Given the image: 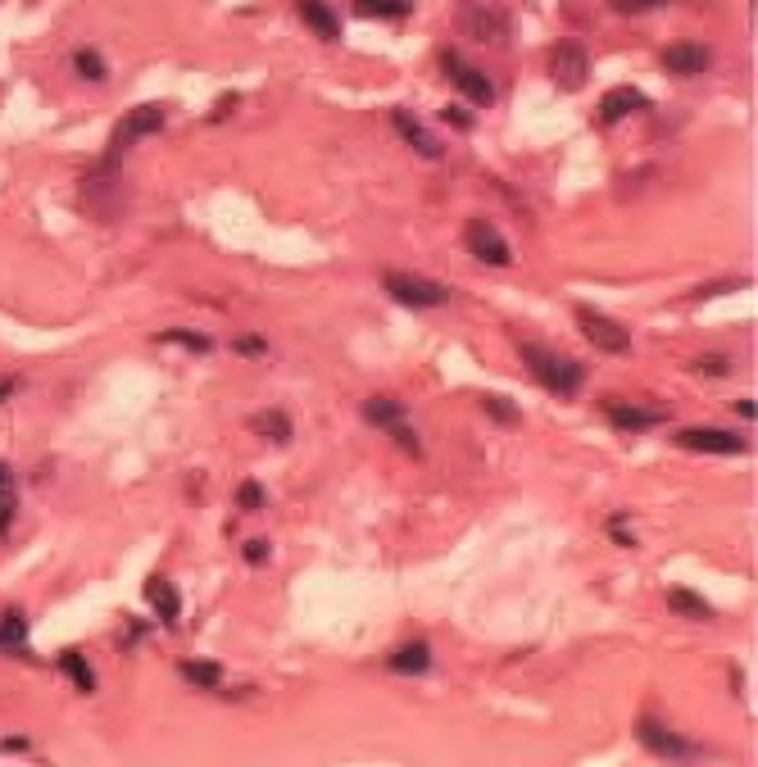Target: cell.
Masks as SVG:
<instances>
[{"mask_svg":"<svg viewBox=\"0 0 758 767\" xmlns=\"http://www.w3.org/2000/svg\"><path fill=\"white\" fill-rule=\"evenodd\" d=\"M73 69H78V78H87V82H100L105 78V59L96 55V50H78V55H73Z\"/></svg>","mask_w":758,"mask_h":767,"instance_id":"cell-26","label":"cell"},{"mask_svg":"<svg viewBox=\"0 0 758 767\" xmlns=\"http://www.w3.org/2000/svg\"><path fill=\"white\" fill-rule=\"evenodd\" d=\"M445 123H450V128H473V118L463 114L459 105H450V109H445Z\"/></svg>","mask_w":758,"mask_h":767,"instance_id":"cell-31","label":"cell"},{"mask_svg":"<svg viewBox=\"0 0 758 767\" xmlns=\"http://www.w3.org/2000/svg\"><path fill=\"white\" fill-rule=\"evenodd\" d=\"M640 109H650V96H645V91L613 87V91H604V100H600V123H618V118L640 114Z\"/></svg>","mask_w":758,"mask_h":767,"instance_id":"cell-14","label":"cell"},{"mask_svg":"<svg viewBox=\"0 0 758 767\" xmlns=\"http://www.w3.org/2000/svg\"><path fill=\"white\" fill-rule=\"evenodd\" d=\"M677 445L681 450H695V454H745L749 450V441H740L736 432H718V427H681Z\"/></svg>","mask_w":758,"mask_h":767,"instance_id":"cell-11","label":"cell"},{"mask_svg":"<svg viewBox=\"0 0 758 767\" xmlns=\"http://www.w3.org/2000/svg\"><path fill=\"white\" fill-rule=\"evenodd\" d=\"M391 128L400 132V137L409 141V146H414V150H418V155H423V159H436V155H441V146H436V141H432V132H427V128H423V123H418L414 114H404V109H395V114H391Z\"/></svg>","mask_w":758,"mask_h":767,"instance_id":"cell-15","label":"cell"},{"mask_svg":"<svg viewBox=\"0 0 758 767\" xmlns=\"http://www.w3.org/2000/svg\"><path fill=\"white\" fill-rule=\"evenodd\" d=\"M441 69H445V78L459 87V96H468L473 105H491V100H495V82L486 78L482 69H473L468 59H459L454 50H445V55H441Z\"/></svg>","mask_w":758,"mask_h":767,"instance_id":"cell-8","label":"cell"},{"mask_svg":"<svg viewBox=\"0 0 758 767\" xmlns=\"http://www.w3.org/2000/svg\"><path fill=\"white\" fill-rule=\"evenodd\" d=\"M159 128H164V109H159V105L128 109V114H123V123L114 128V141H109V155H123L128 146H137V141L155 137Z\"/></svg>","mask_w":758,"mask_h":767,"instance_id":"cell-9","label":"cell"},{"mask_svg":"<svg viewBox=\"0 0 758 767\" xmlns=\"http://www.w3.org/2000/svg\"><path fill=\"white\" fill-rule=\"evenodd\" d=\"M386 668L400 672V677H423V672L432 668V649H427L423 640H414V645H400L391 659H386Z\"/></svg>","mask_w":758,"mask_h":767,"instance_id":"cell-17","label":"cell"},{"mask_svg":"<svg viewBox=\"0 0 758 767\" xmlns=\"http://www.w3.org/2000/svg\"><path fill=\"white\" fill-rule=\"evenodd\" d=\"M178 672H182V681H191V686H200V690H214L218 681H223V668L218 663H200V659H182L178 663Z\"/></svg>","mask_w":758,"mask_h":767,"instance_id":"cell-21","label":"cell"},{"mask_svg":"<svg viewBox=\"0 0 758 767\" xmlns=\"http://www.w3.org/2000/svg\"><path fill=\"white\" fill-rule=\"evenodd\" d=\"M459 32L463 37L482 41V46H509L513 41V19L495 5H473V10L459 14Z\"/></svg>","mask_w":758,"mask_h":767,"instance_id":"cell-4","label":"cell"},{"mask_svg":"<svg viewBox=\"0 0 758 767\" xmlns=\"http://www.w3.org/2000/svg\"><path fill=\"white\" fill-rule=\"evenodd\" d=\"M636 740L650 749L654 758H695V754H699L690 740H681L677 731L663 727L659 718H640V722H636Z\"/></svg>","mask_w":758,"mask_h":767,"instance_id":"cell-10","label":"cell"},{"mask_svg":"<svg viewBox=\"0 0 758 767\" xmlns=\"http://www.w3.org/2000/svg\"><path fill=\"white\" fill-rule=\"evenodd\" d=\"M10 491V468H5V463H0V495Z\"/></svg>","mask_w":758,"mask_h":767,"instance_id":"cell-36","label":"cell"},{"mask_svg":"<svg viewBox=\"0 0 758 767\" xmlns=\"http://www.w3.org/2000/svg\"><path fill=\"white\" fill-rule=\"evenodd\" d=\"M663 64H668V73H677V78H699V73H709L713 50L699 46V41H677V46H668Z\"/></svg>","mask_w":758,"mask_h":767,"instance_id":"cell-12","label":"cell"},{"mask_svg":"<svg viewBox=\"0 0 758 767\" xmlns=\"http://www.w3.org/2000/svg\"><path fill=\"white\" fill-rule=\"evenodd\" d=\"M463 246H468L473 259H482V264H495V268L513 264L509 241H504V236L495 232V223H486V218H473V223L463 227Z\"/></svg>","mask_w":758,"mask_h":767,"instance_id":"cell-7","label":"cell"},{"mask_svg":"<svg viewBox=\"0 0 758 767\" xmlns=\"http://www.w3.org/2000/svg\"><path fill=\"white\" fill-rule=\"evenodd\" d=\"M577 327H581V336H586L595 350H604V354H627L631 350V332L618 323V318L600 314V309L577 305Z\"/></svg>","mask_w":758,"mask_h":767,"instance_id":"cell-5","label":"cell"},{"mask_svg":"<svg viewBox=\"0 0 758 767\" xmlns=\"http://www.w3.org/2000/svg\"><path fill=\"white\" fill-rule=\"evenodd\" d=\"M382 286L391 300L409 309H441L450 305V286L432 282V277H418V273H382Z\"/></svg>","mask_w":758,"mask_h":767,"instance_id":"cell-2","label":"cell"},{"mask_svg":"<svg viewBox=\"0 0 758 767\" xmlns=\"http://www.w3.org/2000/svg\"><path fill=\"white\" fill-rule=\"evenodd\" d=\"M237 354H264V341H259V336H241Z\"/></svg>","mask_w":758,"mask_h":767,"instance_id":"cell-32","label":"cell"},{"mask_svg":"<svg viewBox=\"0 0 758 767\" xmlns=\"http://www.w3.org/2000/svg\"><path fill=\"white\" fill-rule=\"evenodd\" d=\"M604 418H609L618 432H654V427L663 423V413L640 409V404H627V400H609L604 404Z\"/></svg>","mask_w":758,"mask_h":767,"instance_id":"cell-13","label":"cell"},{"mask_svg":"<svg viewBox=\"0 0 758 767\" xmlns=\"http://www.w3.org/2000/svg\"><path fill=\"white\" fill-rule=\"evenodd\" d=\"M246 559H250V563H264V559H268V541H250V545H246Z\"/></svg>","mask_w":758,"mask_h":767,"instance_id":"cell-33","label":"cell"},{"mask_svg":"<svg viewBox=\"0 0 758 767\" xmlns=\"http://www.w3.org/2000/svg\"><path fill=\"white\" fill-rule=\"evenodd\" d=\"M159 341L164 345H182V350H196V354H209V336H196V332H187V327H173V332H159Z\"/></svg>","mask_w":758,"mask_h":767,"instance_id":"cell-25","label":"cell"},{"mask_svg":"<svg viewBox=\"0 0 758 767\" xmlns=\"http://www.w3.org/2000/svg\"><path fill=\"white\" fill-rule=\"evenodd\" d=\"M250 432H259L264 441H291V432H296V427H291V418H286L282 409H264V413H255V418H250Z\"/></svg>","mask_w":758,"mask_h":767,"instance_id":"cell-20","label":"cell"},{"mask_svg":"<svg viewBox=\"0 0 758 767\" xmlns=\"http://www.w3.org/2000/svg\"><path fill=\"white\" fill-rule=\"evenodd\" d=\"M237 509H241V513H259V509H264V486H259V482H241Z\"/></svg>","mask_w":758,"mask_h":767,"instance_id":"cell-27","label":"cell"},{"mask_svg":"<svg viewBox=\"0 0 758 767\" xmlns=\"http://www.w3.org/2000/svg\"><path fill=\"white\" fill-rule=\"evenodd\" d=\"M296 10H300V19H305L323 41L341 37V19H336V10L327 5V0H296Z\"/></svg>","mask_w":758,"mask_h":767,"instance_id":"cell-16","label":"cell"},{"mask_svg":"<svg viewBox=\"0 0 758 767\" xmlns=\"http://www.w3.org/2000/svg\"><path fill=\"white\" fill-rule=\"evenodd\" d=\"M355 10L364 19H404L409 14V0H359Z\"/></svg>","mask_w":758,"mask_h":767,"instance_id":"cell-23","label":"cell"},{"mask_svg":"<svg viewBox=\"0 0 758 767\" xmlns=\"http://www.w3.org/2000/svg\"><path fill=\"white\" fill-rule=\"evenodd\" d=\"M23 640H28V618H23V613H5V618H0V645L19 649Z\"/></svg>","mask_w":758,"mask_h":767,"instance_id":"cell-24","label":"cell"},{"mask_svg":"<svg viewBox=\"0 0 758 767\" xmlns=\"http://www.w3.org/2000/svg\"><path fill=\"white\" fill-rule=\"evenodd\" d=\"M550 78L559 82L563 91H581L586 78H591V55L581 41H554L550 46Z\"/></svg>","mask_w":758,"mask_h":767,"instance_id":"cell-6","label":"cell"},{"mask_svg":"<svg viewBox=\"0 0 758 767\" xmlns=\"http://www.w3.org/2000/svg\"><path fill=\"white\" fill-rule=\"evenodd\" d=\"M518 354H522V364H527V373H532L550 395H559V400H568V395H577L581 386H586V368H581L577 359H568V354H554L550 345L522 341Z\"/></svg>","mask_w":758,"mask_h":767,"instance_id":"cell-1","label":"cell"},{"mask_svg":"<svg viewBox=\"0 0 758 767\" xmlns=\"http://www.w3.org/2000/svg\"><path fill=\"white\" fill-rule=\"evenodd\" d=\"M14 391H19V382H14V377H0V404L10 400V395H14Z\"/></svg>","mask_w":758,"mask_h":767,"instance_id":"cell-35","label":"cell"},{"mask_svg":"<svg viewBox=\"0 0 758 767\" xmlns=\"http://www.w3.org/2000/svg\"><path fill=\"white\" fill-rule=\"evenodd\" d=\"M699 373H709V377H727V373H731V364L722 359V354H718V359H699Z\"/></svg>","mask_w":758,"mask_h":767,"instance_id":"cell-30","label":"cell"},{"mask_svg":"<svg viewBox=\"0 0 758 767\" xmlns=\"http://www.w3.org/2000/svg\"><path fill=\"white\" fill-rule=\"evenodd\" d=\"M622 14H640V10H663L668 0H613Z\"/></svg>","mask_w":758,"mask_h":767,"instance_id":"cell-29","label":"cell"},{"mask_svg":"<svg viewBox=\"0 0 758 767\" xmlns=\"http://www.w3.org/2000/svg\"><path fill=\"white\" fill-rule=\"evenodd\" d=\"M486 413H491L495 423H504V427H518V409H513V400H504V395H500V400L491 395V400H486Z\"/></svg>","mask_w":758,"mask_h":767,"instance_id":"cell-28","label":"cell"},{"mask_svg":"<svg viewBox=\"0 0 758 767\" xmlns=\"http://www.w3.org/2000/svg\"><path fill=\"white\" fill-rule=\"evenodd\" d=\"M146 600L155 604V613L164 622H178V613H182V595H178V586H173V581H150L146 586Z\"/></svg>","mask_w":758,"mask_h":767,"instance_id":"cell-19","label":"cell"},{"mask_svg":"<svg viewBox=\"0 0 758 767\" xmlns=\"http://www.w3.org/2000/svg\"><path fill=\"white\" fill-rule=\"evenodd\" d=\"M60 668L69 672V681L82 690V695H91V690H96V672L87 668V659H82L78 649H64V654H60Z\"/></svg>","mask_w":758,"mask_h":767,"instance_id":"cell-22","label":"cell"},{"mask_svg":"<svg viewBox=\"0 0 758 767\" xmlns=\"http://www.w3.org/2000/svg\"><path fill=\"white\" fill-rule=\"evenodd\" d=\"M668 609L681 613V618H690V622H709V618H713V604L699 600L690 586H672V590H668Z\"/></svg>","mask_w":758,"mask_h":767,"instance_id":"cell-18","label":"cell"},{"mask_svg":"<svg viewBox=\"0 0 758 767\" xmlns=\"http://www.w3.org/2000/svg\"><path fill=\"white\" fill-rule=\"evenodd\" d=\"M736 413H740V418H749V423H754V418H758V404H754V400H736Z\"/></svg>","mask_w":758,"mask_h":767,"instance_id":"cell-34","label":"cell"},{"mask_svg":"<svg viewBox=\"0 0 758 767\" xmlns=\"http://www.w3.org/2000/svg\"><path fill=\"white\" fill-rule=\"evenodd\" d=\"M364 418L373 427H382V432H391L395 445H400L409 459H423V441H418V432L409 427V418H404V404H395V400H364Z\"/></svg>","mask_w":758,"mask_h":767,"instance_id":"cell-3","label":"cell"}]
</instances>
